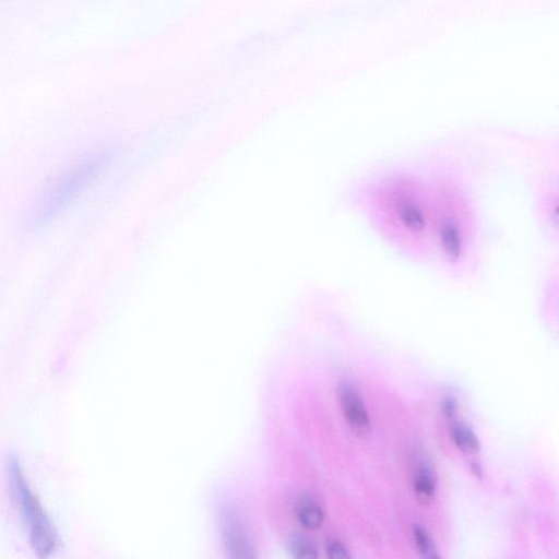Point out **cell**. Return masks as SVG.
I'll return each mask as SVG.
<instances>
[{
  "mask_svg": "<svg viewBox=\"0 0 559 559\" xmlns=\"http://www.w3.org/2000/svg\"><path fill=\"white\" fill-rule=\"evenodd\" d=\"M354 209L391 249L418 263L433 261L432 197L427 165L402 162L354 185Z\"/></svg>",
  "mask_w": 559,
  "mask_h": 559,
  "instance_id": "obj_1",
  "label": "cell"
},
{
  "mask_svg": "<svg viewBox=\"0 0 559 559\" xmlns=\"http://www.w3.org/2000/svg\"><path fill=\"white\" fill-rule=\"evenodd\" d=\"M427 165L432 197L433 261L452 276L475 274L481 258L483 221L467 167L437 155Z\"/></svg>",
  "mask_w": 559,
  "mask_h": 559,
  "instance_id": "obj_2",
  "label": "cell"
},
{
  "mask_svg": "<svg viewBox=\"0 0 559 559\" xmlns=\"http://www.w3.org/2000/svg\"><path fill=\"white\" fill-rule=\"evenodd\" d=\"M5 471L12 500L27 531L32 548L39 557L51 555L59 543L57 531L33 493L16 457L8 459Z\"/></svg>",
  "mask_w": 559,
  "mask_h": 559,
  "instance_id": "obj_3",
  "label": "cell"
},
{
  "mask_svg": "<svg viewBox=\"0 0 559 559\" xmlns=\"http://www.w3.org/2000/svg\"><path fill=\"white\" fill-rule=\"evenodd\" d=\"M109 160L107 153L88 157L66 170L45 193L36 211L39 222L47 221L67 206Z\"/></svg>",
  "mask_w": 559,
  "mask_h": 559,
  "instance_id": "obj_4",
  "label": "cell"
},
{
  "mask_svg": "<svg viewBox=\"0 0 559 559\" xmlns=\"http://www.w3.org/2000/svg\"><path fill=\"white\" fill-rule=\"evenodd\" d=\"M557 176H544L537 186L536 211L542 228L549 237L558 236V180Z\"/></svg>",
  "mask_w": 559,
  "mask_h": 559,
  "instance_id": "obj_5",
  "label": "cell"
},
{
  "mask_svg": "<svg viewBox=\"0 0 559 559\" xmlns=\"http://www.w3.org/2000/svg\"><path fill=\"white\" fill-rule=\"evenodd\" d=\"M337 399L350 429L358 436H366L370 431V418L364 401L349 382H342L337 388Z\"/></svg>",
  "mask_w": 559,
  "mask_h": 559,
  "instance_id": "obj_6",
  "label": "cell"
},
{
  "mask_svg": "<svg viewBox=\"0 0 559 559\" xmlns=\"http://www.w3.org/2000/svg\"><path fill=\"white\" fill-rule=\"evenodd\" d=\"M450 435L455 447L465 454H476L480 449L479 440L473 429L463 421L453 420Z\"/></svg>",
  "mask_w": 559,
  "mask_h": 559,
  "instance_id": "obj_7",
  "label": "cell"
},
{
  "mask_svg": "<svg viewBox=\"0 0 559 559\" xmlns=\"http://www.w3.org/2000/svg\"><path fill=\"white\" fill-rule=\"evenodd\" d=\"M296 516L299 524L307 530L319 528L324 520L322 508L311 498H302L298 501Z\"/></svg>",
  "mask_w": 559,
  "mask_h": 559,
  "instance_id": "obj_8",
  "label": "cell"
},
{
  "mask_svg": "<svg viewBox=\"0 0 559 559\" xmlns=\"http://www.w3.org/2000/svg\"><path fill=\"white\" fill-rule=\"evenodd\" d=\"M414 491L418 499L428 502L436 491V478L427 467H421L414 477Z\"/></svg>",
  "mask_w": 559,
  "mask_h": 559,
  "instance_id": "obj_9",
  "label": "cell"
},
{
  "mask_svg": "<svg viewBox=\"0 0 559 559\" xmlns=\"http://www.w3.org/2000/svg\"><path fill=\"white\" fill-rule=\"evenodd\" d=\"M413 538L417 551L425 558L437 559L440 557L429 533L420 525H414Z\"/></svg>",
  "mask_w": 559,
  "mask_h": 559,
  "instance_id": "obj_10",
  "label": "cell"
},
{
  "mask_svg": "<svg viewBox=\"0 0 559 559\" xmlns=\"http://www.w3.org/2000/svg\"><path fill=\"white\" fill-rule=\"evenodd\" d=\"M289 551L293 557L299 559H314L318 557V549L314 544L306 537H295L289 544Z\"/></svg>",
  "mask_w": 559,
  "mask_h": 559,
  "instance_id": "obj_11",
  "label": "cell"
},
{
  "mask_svg": "<svg viewBox=\"0 0 559 559\" xmlns=\"http://www.w3.org/2000/svg\"><path fill=\"white\" fill-rule=\"evenodd\" d=\"M326 556L331 559H346L350 557L349 549L338 539H331L325 546Z\"/></svg>",
  "mask_w": 559,
  "mask_h": 559,
  "instance_id": "obj_12",
  "label": "cell"
},
{
  "mask_svg": "<svg viewBox=\"0 0 559 559\" xmlns=\"http://www.w3.org/2000/svg\"><path fill=\"white\" fill-rule=\"evenodd\" d=\"M441 408L447 417H453L456 411V402L452 397L442 401Z\"/></svg>",
  "mask_w": 559,
  "mask_h": 559,
  "instance_id": "obj_13",
  "label": "cell"
}]
</instances>
